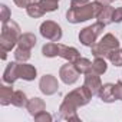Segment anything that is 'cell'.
Here are the masks:
<instances>
[{
	"label": "cell",
	"mask_w": 122,
	"mask_h": 122,
	"mask_svg": "<svg viewBox=\"0 0 122 122\" xmlns=\"http://www.w3.org/2000/svg\"><path fill=\"white\" fill-rule=\"evenodd\" d=\"M102 7H103V5H101L98 2L91 3L89 0H72L71 9L66 12L68 22L79 23V22H85L92 17H96Z\"/></svg>",
	"instance_id": "6da1fadb"
},
{
	"label": "cell",
	"mask_w": 122,
	"mask_h": 122,
	"mask_svg": "<svg viewBox=\"0 0 122 122\" xmlns=\"http://www.w3.org/2000/svg\"><path fill=\"white\" fill-rule=\"evenodd\" d=\"M20 36H22L20 35V27L17 26L16 22L7 20L6 23H3L2 39H0V45H2V50H3L2 59H6V52L12 50L15 47V45L19 42V37Z\"/></svg>",
	"instance_id": "7a4b0ae2"
},
{
	"label": "cell",
	"mask_w": 122,
	"mask_h": 122,
	"mask_svg": "<svg viewBox=\"0 0 122 122\" xmlns=\"http://www.w3.org/2000/svg\"><path fill=\"white\" fill-rule=\"evenodd\" d=\"M118 47H119L118 39L113 35L108 33L101 39V42H98L92 46V55L95 57H109L111 52Z\"/></svg>",
	"instance_id": "3957f363"
},
{
	"label": "cell",
	"mask_w": 122,
	"mask_h": 122,
	"mask_svg": "<svg viewBox=\"0 0 122 122\" xmlns=\"http://www.w3.org/2000/svg\"><path fill=\"white\" fill-rule=\"evenodd\" d=\"M103 27H105V25H102V23H95V25H92V26H89V27H85L81 33H79V40H81V43L83 45V46H89V47H92L95 43H96V39H98V36L103 32Z\"/></svg>",
	"instance_id": "277c9868"
},
{
	"label": "cell",
	"mask_w": 122,
	"mask_h": 122,
	"mask_svg": "<svg viewBox=\"0 0 122 122\" xmlns=\"http://www.w3.org/2000/svg\"><path fill=\"white\" fill-rule=\"evenodd\" d=\"M40 35L50 42H59L62 39V29L57 23L52 20H46L40 25Z\"/></svg>",
	"instance_id": "5b68a950"
},
{
	"label": "cell",
	"mask_w": 122,
	"mask_h": 122,
	"mask_svg": "<svg viewBox=\"0 0 122 122\" xmlns=\"http://www.w3.org/2000/svg\"><path fill=\"white\" fill-rule=\"evenodd\" d=\"M91 96H92V93H91L89 89L83 85L82 88L75 89V91H72L71 93H68V95L65 96V101L73 103V105L78 108V106H83V105H86V103L89 102Z\"/></svg>",
	"instance_id": "8992f818"
},
{
	"label": "cell",
	"mask_w": 122,
	"mask_h": 122,
	"mask_svg": "<svg viewBox=\"0 0 122 122\" xmlns=\"http://www.w3.org/2000/svg\"><path fill=\"white\" fill-rule=\"evenodd\" d=\"M78 75H79V72L76 71V68H75V65L72 62H69V63H66V65H63L60 68V79H62L66 85L75 83L78 81Z\"/></svg>",
	"instance_id": "52a82bcc"
},
{
	"label": "cell",
	"mask_w": 122,
	"mask_h": 122,
	"mask_svg": "<svg viewBox=\"0 0 122 122\" xmlns=\"http://www.w3.org/2000/svg\"><path fill=\"white\" fill-rule=\"evenodd\" d=\"M85 86L89 89V92L92 95H98L99 89L102 88V82L98 73H95L93 71H89L88 73H85Z\"/></svg>",
	"instance_id": "ba28073f"
},
{
	"label": "cell",
	"mask_w": 122,
	"mask_h": 122,
	"mask_svg": "<svg viewBox=\"0 0 122 122\" xmlns=\"http://www.w3.org/2000/svg\"><path fill=\"white\" fill-rule=\"evenodd\" d=\"M39 88H40V91H42L45 95H53V93L57 91V88H59L57 79H56L55 76H52V75H45V76L40 79Z\"/></svg>",
	"instance_id": "9c48e42d"
},
{
	"label": "cell",
	"mask_w": 122,
	"mask_h": 122,
	"mask_svg": "<svg viewBox=\"0 0 122 122\" xmlns=\"http://www.w3.org/2000/svg\"><path fill=\"white\" fill-rule=\"evenodd\" d=\"M57 56H60V57L69 60V62H72V63L81 57V56H79V52H78L75 47H69V46L60 45V43H59V49H57Z\"/></svg>",
	"instance_id": "30bf717a"
},
{
	"label": "cell",
	"mask_w": 122,
	"mask_h": 122,
	"mask_svg": "<svg viewBox=\"0 0 122 122\" xmlns=\"http://www.w3.org/2000/svg\"><path fill=\"white\" fill-rule=\"evenodd\" d=\"M19 63L17 62H12V63H9L7 65V68H6V71H5V73H3V81L6 82V83H13L17 78H19Z\"/></svg>",
	"instance_id": "8fae6325"
},
{
	"label": "cell",
	"mask_w": 122,
	"mask_h": 122,
	"mask_svg": "<svg viewBox=\"0 0 122 122\" xmlns=\"http://www.w3.org/2000/svg\"><path fill=\"white\" fill-rule=\"evenodd\" d=\"M19 78L25 79V81H33L37 75L36 72V68L32 66V65H27V63H22L19 65Z\"/></svg>",
	"instance_id": "7c38bea8"
},
{
	"label": "cell",
	"mask_w": 122,
	"mask_h": 122,
	"mask_svg": "<svg viewBox=\"0 0 122 122\" xmlns=\"http://www.w3.org/2000/svg\"><path fill=\"white\" fill-rule=\"evenodd\" d=\"M113 7H111L109 5L108 6H103L102 9H101V12L98 13V16H96V19H98V22L99 23H102V25H109V23H112L113 20H112V16H113Z\"/></svg>",
	"instance_id": "4fadbf2b"
},
{
	"label": "cell",
	"mask_w": 122,
	"mask_h": 122,
	"mask_svg": "<svg viewBox=\"0 0 122 122\" xmlns=\"http://www.w3.org/2000/svg\"><path fill=\"white\" fill-rule=\"evenodd\" d=\"M113 86H115V85H112V83H105V85H102V88L99 89L98 95H99V98H101L103 102H113V101H115V96H113Z\"/></svg>",
	"instance_id": "5bb4252c"
},
{
	"label": "cell",
	"mask_w": 122,
	"mask_h": 122,
	"mask_svg": "<svg viewBox=\"0 0 122 122\" xmlns=\"http://www.w3.org/2000/svg\"><path fill=\"white\" fill-rule=\"evenodd\" d=\"M26 108H27V111L30 112V115L35 116V115L40 113L42 111H45V102H43L40 98H32V99L27 102Z\"/></svg>",
	"instance_id": "9a60e30c"
},
{
	"label": "cell",
	"mask_w": 122,
	"mask_h": 122,
	"mask_svg": "<svg viewBox=\"0 0 122 122\" xmlns=\"http://www.w3.org/2000/svg\"><path fill=\"white\" fill-rule=\"evenodd\" d=\"M19 47H23V49H27L30 50L35 45H36V36L32 35V33H25L19 37Z\"/></svg>",
	"instance_id": "2e32d148"
},
{
	"label": "cell",
	"mask_w": 122,
	"mask_h": 122,
	"mask_svg": "<svg viewBox=\"0 0 122 122\" xmlns=\"http://www.w3.org/2000/svg\"><path fill=\"white\" fill-rule=\"evenodd\" d=\"M73 65H75V68L79 73H88L89 71H92V63L85 57H79L78 60L73 62Z\"/></svg>",
	"instance_id": "e0dca14e"
},
{
	"label": "cell",
	"mask_w": 122,
	"mask_h": 122,
	"mask_svg": "<svg viewBox=\"0 0 122 122\" xmlns=\"http://www.w3.org/2000/svg\"><path fill=\"white\" fill-rule=\"evenodd\" d=\"M57 49H59L57 42H49L42 47V53L46 57H55V56H57Z\"/></svg>",
	"instance_id": "ac0fdd59"
},
{
	"label": "cell",
	"mask_w": 122,
	"mask_h": 122,
	"mask_svg": "<svg viewBox=\"0 0 122 122\" xmlns=\"http://www.w3.org/2000/svg\"><path fill=\"white\" fill-rule=\"evenodd\" d=\"M27 99H26V95H25V92H22V91H15L13 92V96H12V103L13 105H16V106H19V108H23V106H26L27 105Z\"/></svg>",
	"instance_id": "d6986e66"
},
{
	"label": "cell",
	"mask_w": 122,
	"mask_h": 122,
	"mask_svg": "<svg viewBox=\"0 0 122 122\" xmlns=\"http://www.w3.org/2000/svg\"><path fill=\"white\" fill-rule=\"evenodd\" d=\"M12 96H13V89L3 85L0 88V99H2V105H9L12 103Z\"/></svg>",
	"instance_id": "ffe728a7"
},
{
	"label": "cell",
	"mask_w": 122,
	"mask_h": 122,
	"mask_svg": "<svg viewBox=\"0 0 122 122\" xmlns=\"http://www.w3.org/2000/svg\"><path fill=\"white\" fill-rule=\"evenodd\" d=\"M106 69H108V65H106V62H105L103 57H96L95 62L92 63V71H93L95 73H98V75L105 73Z\"/></svg>",
	"instance_id": "44dd1931"
},
{
	"label": "cell",
	"mask_w": 122,
	"mask_h": 122,
	"mask_svg": "<svg viewBox=\"0 0 122 122\" xmlns=\"http://www.w3.org/2000/svg\"><path fill=\"white\" fill-rule=\"evenodd\" d=\"M27 15L30 16V17H40V16H43L46 12L43 10V7L39 5V3H33L32 6H29L27 9Z\"/></svg>",
	"instance_id": "7402d4cb"
},
{
	"label": "cell",
	"mask_w": 122,
	"mask_h": 122,
	"mask_svg": "<svg viewBox=\"0 0 122 122\" xmlns=\"http://www.w3.org/2000/svg\"><path fill=\"white\" fill-rule=\"evenodd\" d=\"M30 57V50L27 49H23V47H17L16 52H15V59L17 62H26Z\"/></svg>",
	"instance_id": "603a6c76"
},
{
	"label": "cell",
	"mask_w": 122,
	"mask_h": 122,
	"mask_svg": "<svg viewBox=\"0 0 122 122\" xmlns=\"http://www.w3.org/2000/svg\"><path fill=\"white\" fill-rule=\"evenodd\" d=\"M108 59L111 60L115 66H122V50H118V49L112 50Z\"/></svg>",
	"instance_id": "cb8c5ba5"
},
{
	"label": "cell",
	"mask_w": 122,
	"mask_h": 122,
	"mask_svg": "<svg viewBox=\"0 0 122 122\" xmlns=\"http://www.w3.org/2000/svg\"><path fill=\"white\" fill-rule=\"evenodd\" d=\"M45 12H55L59 6H57V2H53V0H39L37 2Z\"/></svg>",
	"instance_id": "d4e9b609"
},
{
	"label": "cell",
	"mask_w": 122,
	"mask_h": 122,
	"mask_svg": "<svg viewBox=\"0 0 122 122\" xmlns=\"http://www.w3.org/2000/svg\"><path fill=\"white\" fill-rule=\"evenodd\" d=\"M113 96H115V101L116 99L122 101V82H116V85L113 86Z\"/></svg>",
	"instance_id": "484cf974"
},
{
	"label": "cell",
	"mask_w": 122,
	"mask_h": 122,
	"mask_svg": "<svg viewBox=\"0 0 122 122\" xmlns=\"http://www.w3.org/2000/svg\"><path fill=\"white\" fill-rule=\"evenodd\" d=\"M13 2L19 6V7H25V9H27L29 6H32L33 3H36V0H13Z\"/></svg>",
	"instance_id": "4316f807"
},
{
	"label": "cell",
	"mask_w": 122,
	"mask_h": 122,
	"mask_svg": "<svg viewBox=\"0 0 122 122\" xmlns=\"http://www.w3.org/2000/svg\"><path fill=\"white\" fill-rule=\"evenodd\" d=\"M112 20H113L115 23H119V22H122V7H118V9H115V10H113Z\"/></svg>",
	"instance_id": "83f0119b"
},
{
	"label": "cell",
	"mask_w": 122,
	"mask_h": 122,
	"mask_svg": "<svg viewBox=\"0 0 122 122\" xmlns=\"http://www.w3.org/2000/svg\"><path fill=\"white\" fill-rule=\"evenodd\" d=\"M35 119L36 121H52V116L49 113H46V111H42L40 113L35 115Z\"/></svg>",
	"instance_id": "f1b7e54d"
},
{
	"label": "cell",
	"mask_w": 122,
	"mask_h": 122,
	"mask_svg": "<svg viewBox=\"0 0 122 122\" xmlns=\"http://www.w3.org/2000/svg\"><path fill=\"white\" fill-rule=\"evenodd\" d=\"M9 20V7L6 5H2V22L6 23Z\"/></svg>",
	"instance_id": "f546056e"
},
{
	"label": "cell",
	"mask_w": 122,
	"mask_h": 122,
	"mask_svg": "<svg viewBox=\"0 0 122 122\" xmlns=\"http://www.w3.org/2000/svg\"><path fill=\"white\" fill-rule=\"evenodd\" d=\"M95 2H98V3H101V5H103V6H108V5H111L113 0H95Z\"/></svg>",
	"instance_id": "4dcf8cb0"
},
{
	"label": "cell",
	"mask_w": 122,
	"mask_h": 122,
	"mask_svg": "<svg viewBox=\"0 0 122 122\" xmlns=\"http://www.w3.org/2000/svg\"><path fill=\"white\" fill-rule=\"evenodd\" d=\"M53 2H59V0H53Z\"/></svg>",
	"instance_id": "1f68e13d"
}]
</instances>
